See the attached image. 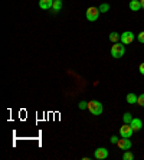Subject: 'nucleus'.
Listing matches in <instances>:
<instances>
[{
    "instance_id": "2",
    "label": "nucleus",
    "mask_w": 144,
    "mask_h": 160,
    "mask_svg": "<svg viewBox=\"0 0 144 160\" xmlns=\"http://www.w3.org/2000/svg\"><path fill=\"white\" fill-rule=\"evenodd\" d=\"M124 53H126V48H124V43H114L112 46H111V55H112V58H121V56H124Z\"/></svg>"
},
{
    "instance_id": "19",
    "label": "nucleus",
    "mask_w": 144,
    "mask_h": 160,
    "mask_svg": "<svg viewBox=\"0 0 144 160\" xmlns=\"http://www.w3.org/2000/svg\"><path fill=\"white\" fill-rule=\"evenodd\" d=\"M85 108H88V102L87 101H81L79 102V110H85Z\"/></svg>"
},
{
    "instance_id": "12",
    "label": "nucleus",
    "mask_w": 144,
    "mask_h": 160,
    "mask_svg": "<svg viewBox=\"0 0 144 160\" xmlns=\"http://www.w3.org/2000/svg\"><path fill=\"white\" fill-rule=\"evenodd\" d=\"M98 10H100V13H107V12L110 10V4H108V3H102L100 8H98Z\"/></svg>"
},
{
    "instance_id": "16",
    "label": "nucleus",
    "mask_w": 144,
    "mask_h": 160,
    "mask_svg": "<svg viewBox=\"0 0 144 160\" xmlns=\"http://www.w3.org/2000/svg\"><path fill=\"white\" fill-rule=\"evenodd\" d=\"M131 120H133V117H131V114H130V112H126V114L122 116V121H124V123L130 124V123H131Z\"/></svg>"
},
{
    "instance_id": "21",
    "label": "nucleus",
    "mask_w": 144,
    "mask_h": 160,
    "mask_svg": "<svg viewBox=\"0 0 144 160\" xmlns=\"http://www.w3.org/2000/svg\"><path fill=\"white\" fill-rule=\"evenodd\" d=\"M138 71H140L141 75H144V62L140 63V67H138Z\"/></svg>"
},
{
    "instance_id": "5",
    "label": "nucleus",
    "mask_w": 144,
    "mask_h": 160,
    "mask_svg": "<svg viewBox=\"0 0 144 160\" xmlns=\"http://www.w3.org/2000/svg\"><path fill=\"white\" fill-rule=\"evenodd\" d=\"M134 38H136V35H134L133 32L127 30V32H124V33L121 35V38H120V39H121V42H122L124 45H130L131 42L134 41Z\"/></svg>"
},
{
    "instance_id": "23",
    "label": "nucleus",
    "mask_w": 144,
    "mask_h": 160,
    "mask_svg": "<svg viewBox=\"0 0 144 160\" xmlns=\"http://www.w3.org/2000/svg\"><path fill=\"white\" fill-rule=\"evenodd\" d=\"M53 2H62V0H53Z\"/></svg>"
},
{
    "instance_id": "11",
    "label": "nucleus",
    "mask_w": 144,
    "mask_h": 160,
    "mask_svg": "<svg viewBox=\"0 0 144 160\" xmlns=\"http://www.w3.org/2000/svg\"><path fill=\"white\" fill-rule=\"evenodd\" d=\"M127 102H128V104H136L137 102V95L136 94H133V92L127 94Z\"/></svg>"
},
{
    "instance_id": "13",
    "label": "nucleus",
    "mask_w": 144,
    "mask_h": 160,
    "mask_svg": "<svg viewBox=\"0 0 144 160\" xmlns=\"http://www.w3.org/2000/svg\"><path fill=\"white\" fill-rule=\"evenodd\" d=\"M52 9H53V12H55V13H58V12L62 9V2H53V6H52Z\"/></svg>"
},
{
    "instance_id": "10",
    "label": "nucleus",
    "mask_w": 144,
    "mask_h": 160,
    "mask_svg": "<svg viewBox=\"0 0 144 160\" xmlns=\"http://www.w3.org/2000/svg\"><path fill=\"white\" fill-rule=\"evenodd\" d=\"M128 8L130 10H133V12H138L141 9V3H140V0H131L128 4Z\"/></svg>"
},
{
    "instance_id": "9",
    "label": "nucleus",
    "mask_w": 144,
    "mask_h": 160,
    "mask_svg": "<svg viewBox=\"0 0 144 160\" xmlns=\"http://www.w3.org/2000/svg\"><path fill=\"white\" fill-rule=\"evenodd\" d=\"M53 6V0H39V8L43 10H48Z\"/></svg>"
},
{
    "instance_id": "7",
    "label": "nucleus",
    "mask_w": 144,
    "mask_h": 160,
    "mask_svg": "<svg viewBox=\"0 0 144 160\" xmlns=\"http://www.w3.org/2000/svg\"><path fill=\"white\" fill-rule=\"evenodd\" d=\"M94 156H95L97 160H104V159H107V157H108V150L104 149V147H100V149L95 150Z\"/></svg>"
},
{
    "instance_id": "4",
    "label": "nucleus",
    "mask_w": 144,
    "mask_h": 160,
    "mask_svg": "<svg viewBox=\"0 0 144 160\" xmlns=\"http://www.w3.org/2000/svg\"><path fill=\"white\" fill-rule=\"evenodd\" d=\"M98 16H100L98 8H94V6L88 8V10H87V19H88L89 22H95L97 19H98Z\"/></svg>"
},
{
    "instance_id": "18",
    "label": "nucleus",
    "mask_w": 144,
    "mask_h": 160,
    "mask_svg": "<svg viewBox=\"0 0 144 160\" xmlns=\"http://www.w3.org/2000/svg\"><path fill=\"white\" fill-rule=\"evenodd\" d=\"M137 39H138V42H140V43H144V30L137 35Z\"/></svg>"
},
{
    "instance_id": "17",
    "label": "nucleus",
    "mask_w": 144,
    "mask_h": 160,
    "mask_svg": "<svg viewBox=\"0 0 144 160\" xmlns=\"http://www.w3.org/2000/svg\"><path fill=\"white\" fill-rule=\"evenodd\" d=\"M137 104L141 105V107H144V94H141V95L137 97Z\"/></svg>"
},
{
    "instance_id": "8",
    "label": "nucleus",
    "mask_w": 144,
    "mask_h": 160,
    "mask_svg": "<svg viewBox=\"0 0 144 160\" xmlns=\"http://www.w3.org/2000/svg\"><path fill=\"white\" fill-rule=\"evenodd\" d=\"M130 126L133 127L134 131H140L141 127H143V123H141L140 118H133V120H131V123H130Z\"/></svg>"
},
{
    "instance_id": "15",
    "label": "nucleus",
    "mask_w": 144,
    "mask_h": 160,
    "mask_svg": "<svg viewBox=\"0 0 144 160\" xmlns=\"http://www.w3.org/2000/svg\"><path fill=\"white\" fill-rule=\"evenodd\" d=\"M122 159H124V160H133L134 159V154L131 152H128V150H126V152H124V156H122Z\"/></svg>"
},
{
    "instance_id": "3",
    "label": "nucleus",
    "mask_w": 144,
    "mask_h": 160,
    "mask_svg": "<svg viewBox=\"0 0 144 160\" xmlns=\"http://www.w3.org/2000/svg\"><path fill=\"white\" fill-rule=\"evenodd\" d=\"M134 130H133V127L130 126V124L124 123L121 127H120V136L121 137H126V138H130L131 136H133Z\"/></svg>"
},
{
    "instance_id": "1",
    "label": "nucleus",
    "mask_w": 144,
    "mask_h": 160,
    "mask_svg": "<svg viewBox=\"0 0 144 160\" xmlns=\"http://www.w3.org/2000/svg\"><path fill=\"white\" fill-rule=\"evenodd\" d=\"M88 110L91 114H94V116H101V112L104 111V107L102 104H101L100 101L97 100H92L88 102Z\"/></svg>"
},
{
    "instance_id": "6",
    "label": "nucleus",
    "mask_w": 144,
    "mask_h": 160,
    "mask_svg": "<svg viewBox=\"0 0 144 160\" xmlns=\"http://www.w3.org/2000/svg\"><path fill=\"white\" fill-rule=\"evenodd\" d=\"M117 146H118L121 150H130V147H131V142L126 137H121V138H118Z\"/></svg>"
},
{
    "instance_id": "22",
    "label": "nucleus",
    "mask_w": 144,
    "mask_h": 160,
    "mask_svg": "<svg viewBox=\"0 0 144 160\" xmlns=\"http://www.w3.org/2000/svg\"><path fill=\"white\" fill-rule=\"evenodd\" d=\"M140 3H141V9H144V0H140Z\"/></svg>"
},
{
    "instance_id": "20",
    "label": "nucleus",
    "mask_w": 144,
    "mask_h": 160,
    "mask_svg": "<svg viewBox=\"0 0 144 160\" xmlns=\"http://www.w3.org/2000/svg\"><path fill=\"white\" fill-rule=\"evenodd\" d=\"M117 142H118V137H115V136H112V137L110 138V143H111V144H117Z\"/></svg>"
},
{
    "instance_id": "14",
    "label": "nucleus",
    "mask_w": 144,
    "mask_h": 160,
    "mask_svg": "<svg viewBox=\"0 0 144 160\" xmlns=\"http://www.w3.org/2000/svg\"><path fill=\"white\" fill-rule=\"evenodd\" d=\"M120 38H121V36H120L117 32H111V33H110V41L111 42H117Z\"/></svg>"
}]
</instances>
